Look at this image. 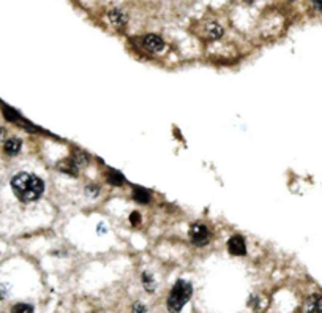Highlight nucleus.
Listing matches in <instances>:
<instances>
[{"label": "nucleus", "instance_id": "obj_1", "mask_svg": "<svg viewBox=\"0 0 322 313\" xmlns=\"http://www.w3.org/2000/svg\"><path fill=\"white\" fill-rule=\"evenodd\" d=\"M11 190L23 203H32L43 195L45 182L38 176L30 173H19L11 179Z\"/></svg>", "mask_w": 322, "mask_h": 313}, {"label": "nucleus", "instance_id": "obj_2", "mask_svg": "<svg viewBox=\"0 0 322 313\" xmlns=\"http://www.w3.org/2000/svg\"><path fill=\"white\" fill-rule=\"evenodd\" d=\"M193 294L191 283L185 280H177L168 296V310L169 313H180L183 305L190 301Z\"/></svg>", "mask_w": 322, "mask_h": 313}, {"label": "nucleus", "instance_id": "obj_3", "mask_svg": "<svg viewBox=\"0 0 322 313\" xmlns=\"http://www.w3.org/2000/svg\"><path fill=\"white\" fill-rule=\"evenodd\" d=\"M190 239L196 247H204L210 242V231L204 223H193L190 226Z\"/></svg>", "mask_w": 322, "mask_h": 313}, {"label": "nucleus", "instance_id": "obj_4", "mask_svg": "<svg viewBox=\"0 0 322 313\" xmlns=\"http://www.w3.org/2000/svg\"><path fill=\"white\" fill-rule=\"evenodd\" d=\"M142 46H144L150 52H160L164 49V41H163L161 37H158V35L150 33V35H146V37L142 38Z\"/></svg>", "mask_w": 322, "mask_h": 313}, {"label": "nucleus", "instance_id": "obj_5", "mask_svg": "<svg viewBox=\"0 0 322 313\" xmlns=\"http://www.w3.org/2000/svg\"><path fill=\"white\" fill-rule=\"evenodd\" d=\"M227 250H229V253L234 255V256L247 255V244H245V240H243V237L237 236V234L232 236L231 239L227 240Z\"/></svg>", "mask_w": 322, "mask_h": 313}, {"label": "nucleus", "instance_id": "obj_6", "mask_svg": "<svg viewBox=\"0 0 322 313\" xmlns=\"http://www.w3.org/2000/svg\"><path fill=\"white\" fill-rule=\"evenodd\" d=\"M306 313H322V296L313 294L306 302Z\"/></svg>", "mask_w": 322, "mask_h": 313}, {"label": "nucleus", "instance_id": "obj_7", "mask_svg": "<svg viewBox=\"0 0 322 313\" xmlns=\"http://www.w3.org/2000/svg\"><path fill=\"white\" fill-rule=\"evenodd\" d=\"M107 18L111 19V23L117 24V26H124V24H126V21H128L126 13L124 10H120V8H112L109 13H107Z\"/></svg>", "mask_w": 322, "mask_h": 313}, {"label": "nucleus", "instance_id": "obj_8", "mask_svg": "<svg viewBox=\"0 0 322 313\" xmlns=\"http://www.w3.org/2000/svg\"><path fill=\"white\" fill-rule=\"evenodd\" d=\"M133 199L134 201H138L139 204H149L150 199H152V193L142 187H136L133 190Z\"/></svg>", "mask_w": 322, "mask_h": 313}, {"label": "nucleus", "instance_id": "obj_9", "mask_svg": "<svg viewBox=\"0 0 322 313\" xmlns=\"http://www.w3.org/2000/svg\"><path fill=\"white\" fill-rule=\"evenodd\" d=\"M21 147H23V141L18 139V138H11V139H8L5 142L3 151H5L6 155H18L19 151H21Z\"/></svg>", "mask_w": 322, "mask_h": 313}, {"label": "nucleus", "instance_id": "obj_10", "mask_svg": "<svg viewBox=\"0 0 322 313\" xmlns=\"http://www.w3.org/2000/svg\"><path fill=\"white\" fill-rule=\"evenodd\" d=\"M57 168H59L62 173L65 174H70V176H77V165L73 161V158H65L62 160L59 165H57Z\"/></svg>", "mask_w": 322, "mask_h": 313}, {"label": "nucleus", "instance_id": "obj_11", "mask_svg": "<svg viewBox=\"0 0 322 313\" xmlns=\"http://www.w3.org/2000/svg\"><path fill=\"white\" fill-rule=\"evenodd\" d=\"M205 33L209 35L212 40H218V38L223 37L224 30H223V27H221L220 24H217V23H209V24H207V27H205Z\"/></svg>", "mask_w": 322, "mask_h": 313}, {"label": "nucleus", "instance_id": "obj_12", "mask_svg": "<svg viewBox=\"0 0 322 313\" xmlns=\"http://www.w3.org/2000/svg\"><path fill=\"white\" fill-rule=\"evenodd\" d=\"M106 181L109 182L111 185H114V187H122V183L125 182L124 176H122L119 171H114V169H109L106 174Z\"/></svg>", "mask_w": 322, "mask_h": 313}, {"label": "nucleus", "instance_id": "obj_13", "mask_svg": "<svg viewBox=\"0 0 322 313\" xmlns=\"http://www.w3.org/2000/svg\"><path fill=\"white\" fill-rule=\"evenodd\" d=\"M142 285H144V289L149 291V293H153L156 288V282L153 280L152 274H149V272L142 274Z\"/></svg>", "mask_w": 322, "mask_h": 313}, {"label": "nucleus", "instance_id": "obj_14", "mask_svg": "<svg viewBox=\"0 0 322 313\" xmlns=\"http://www.w3.org/2000/svg\"><path fill=\"white\" fill-rule=\"evenodd\" d=\"M73 161L76 163L77 166H85V165H89V155L85 154L84 151L76 149L74 154H73Z\"/></svg>", "mask_w": 322, "mask_h": 313}, {"label": "nucleus", "instance_id": "obj_15", "mask_svg": "<svg viewBox=\"0 0 322 313\" xmlns=\"http://www.w3.org/2000/svg\"><path fill=\"white\" fill-rule=\"evenodd\" d=\"M11 313H33V307L28 304H16L11 309Z\"/></svg>", "mask_w": 322, "mask_h": 313}, {"label": "nucleus", "instance_id": "obj_16", "mask_svg": "<svg viewBox=\"0 0 322 313\" xmlns=\"http://www.w3.org/2000/svg\"><path fill=\"white\" fill-rule=\"evenodd\" d=\"M98 193H99V187L97 183H89L87 187H85V195L87 196L95 198V196H98Z\"/></svg>", "mask_w": 322, "mask_h": 313}, {"label": "nucleus", "instance_id": "obj_17", "mask_svg": "<svg viewBox=\"0 0 322 313\" xmlns=\"http://www.w3.org/2000/svg\"><path fill=\"white\" fill-rule=\"evenodd\" d=\"M130 222H131V225H139L141 223V213L139 212H131V215H130Z\"/></svg>", "mask_w": 322, "mask_h": 313}, {"label": "nucleus", "instance_id": "obj_18", "mask_svg": "<svg viewBox=\"0 0 322 313\" xmlns=\"http://www.w3.org/2000/svg\"><path fill=\"white\" fill-rule=\"evenodd\" d=\"M146 312H147V309L142 302H136L133 305V313H146Z\"/></svg>", "mask_w": 322, "mask_h": 313}, {"label": "nucleus", "instance_id": "obj_19", "mask_svg": "<svg viewBox=\"0 0 322 313\" xmlns=\"http://www.w3.org/2000/svg\"><path fill=\"white\" fill-rule=\"evenodd\" d=\"M5 136H6V130L5 128H0V142L5 139Z\"/></svg>", "mask_w": 322, "mask_h": 313}, {"label": "nucleus", "instance_id": "obj_20", "mask_svg": "<svg viewBox=\"0 0 322 313\" xmlns=\"http://www.w3.org/2000/svg\"><path fill=\"white\" fill-rule=\"evenodd\" d=\"M314 6H318V10L322 11V2H314Z\"/></svg>", "mask_w": 322, "mask_h": 313}]
</instances>
